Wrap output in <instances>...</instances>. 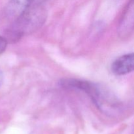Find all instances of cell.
I'll return each instance as SVG.
<instances>
[{
    "mask_svg": "<svg viewBox=\"0 0 134 134\" xmlns=\"http://www.w3.org/2000/svg\"><path fill=\"white\" fill-rule=\"evenodd\" d=\"M65 88L80 90L86 93L98 109L105 115L114 116L121 109V103L117 97L103 85L95 82L77 79H66L63 81Z\"/></svg>",
    "mask_w": 134,
    "mask_h": 134,
    "instance_id": "cell-1",
    "label": "cell"
},
{
    "mask_svg": "<svg viewBox=\"0 0 134 134\" xmlns=\"http://www.w3.org/2000/svg\"><path fill=\"white\" fill-rule=\"evenodd\" d=\"M134 30V0H130L120 19L118 33L121 37H126Z\"/></svg>",
    "mask_w": 134,
    "mask_h": 134,
    "instance_id": "cell-2",
    "label": "cell"
},
{
    "mask_svg": "<svg viewBox=\"0 0 134 134\" xmlns=\"http://www.w3.org/2000/svg\"><path fill=\"white\" fill-rule=\"evenodd\" d=\"M111 71L116 75H124L134 71V52L118 58L111 65Z\"/></svg>",
    "mask_w": 134,
    "mask_h": 134,
    "instance_id": "cell-3",
    "label": "cell"
},
{
    "mask_svg": "<svg viewBox=\"0 0 134 134\" xmlns=\"http://www.w3.org/2000/svg\"><path fill=\"white\" fill-rule=\"evenodd\" d=\"M30 2V0H10L8 6L9 13L18 17L28 7Z\"/></svg>",
    "mask_w": 134,
    "mask_h": 134,
    "instance_id": "cell-4",
    "label": "cell"
},
{
    "mask_svg": "<svg viewBox=\"0 0 134 134\" xmlns=\"http://www.w3.org/2000/svg\"><path fill=\"white\" fill-rule=\"evenodd\" d=\"M48 1H49V0H30V2L28 7H43L44 3L46 2H47Z\"/></svg>",
    "mask_w": 134,
    "mask_h": 134,
    "instance_id": "cell-5",
    "label": "cell"
},
{
    "mask_svg": "<svg viewBox=\"0 0 134 134\" xmlns=\"http://www.w3.org/2000/svg\"><path fill=\"white\" fill-rule=\"evenodd\" d=\"M7 46V41L3 37L0 36V55L4 52Z\"/></svg>",
    "mask_w": 134,
    "mask_h": 134,
    "instance_id": "cell-6",
    "label": "cell"
},
{
    "mask_svg": "<svg viewBox=\"0 0 134 134\" xmlns=\"http://www.w3.org/2000/svg\"><path fill=\"white\" fill-rule=\"evenodd\" d=\"M3 81V73L1 72V71L0 70V86L2 85Z\"/></svg>",
    "mask_w": 134,
    "mask_h": 134,
    "instance_id": "cell-7",
    "label": "cell"
}]
</instances>
